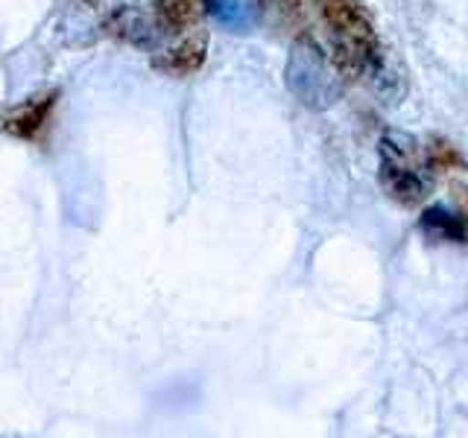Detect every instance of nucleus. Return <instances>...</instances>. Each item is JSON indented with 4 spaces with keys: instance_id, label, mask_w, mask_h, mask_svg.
I'll use <instances>...</instances> for the list:
<instances>
[{
    "instance_id": "obj_1",
    "label": "nucleus",
    "mask_w": 468,
    "mask_h": 438,
    "mask_svg": "<svg viewBox=\"0 0 468 438\" xmlns=\"http://www.w3.org/2000/svg\"><path fill=\"white\" fill-rule=\"evenodd\" d=\"M314 4L336 73L355 82L375 70L380 58V38L366 0H314Z\"/></svg>"
},
{
    "instance_id": "obj_2",
    "label": "nucleus",
    "mask_w": 468,
    "mask_h": 438,
    "mask_svg": "<svg viewBox=\"0 0 468 438\" xmlns=\"http://www.w3.org/2000/svg\"><path fill=\"white\" fill-rule=\"evenodd\" d=\"M431 161L428 150H419L407 135H389L380 141V184L399 204H419L431 193Z\"/></svg>"
},
{
    "instance_id": "obj_3",
    "label": "nucleus",
    "mask_w": 468,
    "mask_h": 438,
    "mask_svg": "<svg viewBox=\"0 0 468 438\" xmlns=\"http://www.w3.org/2000/svg\"><path fill=\"white\" fill-rule=\"evenodd\" d=\"M56 106V94H38L24 99L21 106H15L6 114V131L21 141H36L41 138V131L50 126V114Z\"/></svg>"
},
{
    "instance_id": "obj_4",
    "label": "nucleus",
    "mask_w": 468,
    "mask_h": 438,
    "mask_svg": "<svg viewBox=\"0 0 468 438\" xmlns=\"http://www.w3.org/2000/svg\"><path fill=\"white\" fill-rule=\"evenodd\" d=\"M211 0H155L158 24L161 29H167L173 36H190L197 29V24L205 18Z\"/></svg>"
},
{
    "instance_id": "obj_5",
    "label": "nucleus",
    "mask_w": 468,
    "mask_h": 438,
    "mask_svg": "<svg viewBox=\"0 0 468 438\" xmlns=\"http://www.w3.org/2000/svg\"><path fill=\"white\" fill-rule=\"evenodd\" d=\"M202 58H205V38L187 36L182 44H176V47H170L158 58V68L173 73V77H187V73H194L202 65Z\"/></svg>"
},
{
    "instance_id": "obj_6",
    "label": "nucleus",
    "mask_w": 468,
    "mask_h": 438,
    "mask_svg": "<svg viewBox=\"0 0 468 438\" xmlns=\"http://www.w3.org/2000/svg\"><path fill=\"white\" fill-rule=\"evenodd\" d=\"M421 231L433 240H448V243H465L468 237V223L457 214H448L445 208H428L421 214Z\"/></svg>"
},
{
    "instance_id": "obj_7",
    "label": "nucleus",
    "mask_w": 468,
    "mask_h": 438,
    "mask_svg": "<svg viewBox=\"0 0 468 438\" xmlns=\"http://www.w3.org/2000/svg\"><path fill=\"white\" fill-rule=\"evenodd\" d=\"M261 6V12L267 15V18L275 24V26H284V29H292L299 21H302V9H304V0H255Z\"/></svg>"
},
{
    "instance_id": "obj_8",
    "label": "nucleus",
    "mask_w": 468,
    "mask_h": 438,
    "mask_svg": "<svg viewBox=\"0 0 468 438\" xmlns=\"http://www.w3.org/2000/svg\"><path fill=\"white\" fill-rule=\"evenodd\" d=\"M428 161H431L433 172H451L453 167L463 164V158L457 155V150H453L451 143H442V141H433L428 146Z\"/></svg>"
},
{
    "instance_id": "obj_9",
    "label": "nucleus",
    "mask_w": 468,
    "mask_h": 438,
    "mask_svg": "<svg viewBox=\"0 0 468 438\" xmlns=\"http://www.w3.org/2000/svg\"><path fill=\"white\" fill-rule=\"evenodd\" d=\"M465 223H468V199H465Z\"/></svg>"
}]
</instances>
